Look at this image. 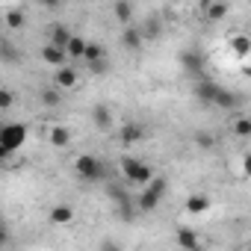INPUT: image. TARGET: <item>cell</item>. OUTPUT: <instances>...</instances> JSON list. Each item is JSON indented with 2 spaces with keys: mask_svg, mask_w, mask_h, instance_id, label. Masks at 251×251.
<instances>
[{
  "mask_svg": "<svg viewBox=\"0 0 251 251\" xmlns=\"http://www.w3.org/2000/svg\"><path fill=\"white\" fill-rule=\"evenodd\" d=\"M195 98H198L201 103L216 106V109H233V106L239 103L233 92H227L225 86L210 83V80H198V86H195Z\"/></svg>",
  "mask_w": 251,
  "mask_h": 251,
  "instance_id": "6da1fadb",
  "label": "cell"
},
{
  "mask_svg": "<svg viewBox=\"0 0 251 251\" xmlns=\"http://www.w3.org/2000/svg\"><path fill=\"white\" fill-rule=\"evenodd\" d=\"M27 142V124H3L0 130V157H12Z\"/></svg>",
  "mask_w": 251,
  "mask_h": 251,
  "instance_id": "7a4b0ae2",
  "label": "cell"
},
{
  "mask_svg": "<svg viewBox=\"0 0 251 251\" xmlns=\"http://www.w3.org/2000/svg\"><path fill=\"white\" fill-rule=\"evenodd\" d=\"M74 175L80 177V180H86V183H95V180H103V163L95 157V154H80L77 160H74Z\"/></svg>",
  "mask_w": 251,
  "mask_h": 251,
  "instance_id": "3957f363",
  "label": "cell"
},
{
  "mask_svg": "<svg viewBox=\"0 0 251 251\" xmlns=\"http://www.w3.org/2000/svg\"><path fill=\"white\" fill-rule=\"evenodd\" d=\"M121 172H124V180H130V183H139L145 186L148 180H154V169L136 157H121Z\"/></svg>",
  "mask_w": 251,
  "mask_h": 251,
  "instance_id": "277c9868",
  "label": "cell"
},
{
  "mask_svg": "<svg viewBox=\"0 0 251 251\" xmlns=\"http://www.w3.org/2000/svg\"><path fill=\"white\" fill-rule=\"evenodd\" d=\"M163 195H166V177H157V175H154V180H148V183L142 186V195H139V210H145V213L157 210V204L163 201Z\"/></svg>",
  "mask_w": 251,
  "mask_h": 251,
  "instance_id": "5b68a950",
  "label": "cell"
},
{
  "mask_svg": "<svg viewBox=\"0 0 251 251\" xmlns=\"http://www.w3.org/2000/svg\"><path fill=\"white\" fill-rule=\"evenodd\" d=\"M42 59L48 62V65H53V68H62V65H68V50L65 48H59V45H53V42H48L45 48H42Z\"/></svg>",
  "mask_w": 251,
  "mask_h": 251,
  "instance_id": "8992f818",
  "label": "cell"
},
{
  "mask_svg": "<svg viewBox=\"0 0 251 251\" xmlns=\"http://www.w3.org/2000/svg\"><path fill=\"white\" fill-rule=\"evenodd\" d=\"M142 136H145V127H142V124H136V121H127V124H124V127L118 130V139H121L124 145L142 142Z\"/></svg>",
  "mask_w": 251,
  "mask_h": 251,
  "instance_id": "52a82bcc",
  "label": "cell"
},
{
  "mask_svg": "<svg viewBox=\"0 0 251 251\" xmlns=\"http://www.w3.org/2000/svg\"><path fill=\"white\" fill-rule=\"evenodd\" d=\"M180 62H183V71L186 74H192V77H204V59H201V53H195V50H189V53H183L180 56Z\"/></svg>",
  "mask_w": 251,
  "mask_h": 251,
  "instance_id": "ba28073f",
  "label": "cell"
},
{
  "mask_svg": "<svg viewBox=\"0 0 251 251\" xmlns=\"http://www.w3.org/2000/svg\"><path fill=\"white\" fill-rule=\"evenodd\" d=\"M142 27H127V30H124L121 33V45L124 48H127V50H139L142 48Z\"/></svg>",
  "mask_w": 251,
  "mask_h": 251,
  "instance_id": "9c48e42d",
  "label": "cell"
},
{
  "mask_svg": "<svg viewBox=\"0 0 251 251\" xmlns=\"http://www.w3.org/2000/svg\"><path fill=\"white\" fill-rule=\"evenodd\" d=\"M71 219H74V210H71V204H56V207L50 210V225H56V227H62V225H71Z\"/></svg>",
  "mask_w": 251,
  "mask_h": 251,
  "instance_id": "30bf717a",
  "label": "cell"
},
{
  "mask_svg": "<svg viewBox=\"0 0 251 251\" xmlns=\"http://www.w3.org/2000/svg\"><path fill=\"white\" fill-rule=\"evenodd\" d=\"M71 30L68 27H62V24H53L50 30H48V42H53V45H59V48H68V42H71Z\"/></svg>",
  "mask_w": 251,
  "mask_h": 251,
  "instance_id": "8fae6325",
  "label": "cell"
},
{
  "mask_svg": "<svg viewBox=\"0 0 251 251\" xmlns=\"http://www.w3.org/2000/svg\"><path fill=\"white\" fill-rule=\"evenodd\" d=\"M86 39L83 36H71V42H68V56H71V62H83V56H86Z\"/></svg>",
  "mask_w": 251,
  "mask_h": 251,
  "instance_id": "7c38bea8",
  "label": "cell"
},
{
  "mask_svg": "<svg viewBox=\"0 0 251 251\" xmlns=\"http://www.w3.org/2000/svg\"><path fill=\"white\" fill-rule=\"evenodd\" d=\"M56 86H59V89H74V86H77V71H74L71 65L56 68Z\"/></svg>",
  "mask_w": 251,
  "mask_h": 251,
  "instance_id": "4fadbf2b",
  "label": "cell"
},
{
  "mask_svg": "<svg viewBox=\"0 0 251 251\" xmlns=\"http://www.w3.org/2000/svg\"><path fill=\"white\" fill-rule=\"evenodd\" d=\"M230 50L236 53V59L248 56V53H251V36H242V33L233 36V39H230Z\"/></svg>",
  "mask_w": 251,
  "mask_h": 251,
  "instance_id": "5bb4252c",
  "label": "cell"
},
{
  "mask_svg": "<svg viewBox=\"0 0 251 251\" xmlns=\"http://www.w3.org/2000/svg\"><path fill=\"white\" fill-rule=\"evenodd\" d=\"M186 210L189 213H207L210 210V198L207 195H189L186 198Z\"/></svg>",
  "mask_w": 251,
  "mask_h": 251,
  "instance_id": "9a60e30c",
  "label": "cell"
},
{
  "mask_svg": "<svg viewBox=\"0 0 251 251\" xmlns=\"http://www.w3.org/2000/svg\"><path fill=\"white\" fill-rule=\"evenodd\" d=\"M177 245H180V248H198V245H201V239L195 236V230L180 227V230H177Z\"/></svg>",
  "mask_w": 251,
  "mask_h": 251,
  "instance_id": "2e32d148",
  "label": "cell"
},
{
  "mask_svg": "<svg viewBox=\"0 0 251 251\" xmlns=\"http://www.w3.org/2000/svg\"><path fill=\"white\" fill-rule=\"evenodd\" d=\"M92 121H95V127L106 130L109 124H112V115H109V109H106V106H95V109H92Z\"/></svg>",
  "mask_w": 251,
  "mask_h": 251,
  "instance_id": "e0dca14e",
  "label": "cell"
},
{
  "mask_svg": "<svg viewBox=\"0 0 251 251\" xmlns=\"http://www.w3.org/2000/svg\"><path fill=\"white\" fill-rule=\"evenodd\" d=\"M115 18L121 21V24H130V18H133V6L127 3V0H115Z\"/></svg>",
  "mask_w": 251,
  "mask_h": 251,
  "instance_id": "ac0fdd59",
  "label": "cell"
},
{
  "mask_svg": "<svg viewBox=\"0 0 251 251\" xmlns=\"http://www.w3.org/2000/svg\"><path fill=\"white\" fill-rule=\"evenodd\" d=\"M227 9H230V6L225 3V0H213V3L207 6V18H210V21H222V18L227 15Z\"/></svg>",
  "mask_w": 251,
  "mask_h": 251,
  "instance_id": "d6986e66",
  "label": "cell"
},
{
  "mask_svg": "<svg viewBox=\"0 0 251 251\" xmlns=\"http://www.w3.org/2000/svg\"><path fill=\"white\" fill-rule=\"evenodd\" d=\"M50 142H53L56 148L71 145V130H65V127H53V130H50Z\"/></svg>",
  "mask_w": 251,
  "mask_h": 251,
  "instance_id": "ffe728a7",
  "label": "cell"
},
{
  "mask_svg": "<svg viewBox=\"0 0 251 251\" xmlns=\"http://www.w3.org/2000/svg\"><path fill=\"white\" fill-rule=\"evenodd\" d=\"M233 133L242 139H251V118H236L233 121Z\"/></svg>",
  "mask_w": 251,
  "mask_h": 251,
  "instance_id": "44dd1931",
  "label": "cell"
},
{
  "mask_svg": "<svg viewBox=\"0 0 251 251\" xmlns=\"http://www.w3.org/2000/svg\"><path fill=\"white\" fill-rule=\"evenodd\" d=\"M157 33H160V21L157 18H148V24L142 27V36L145 39H157Z\"/></svg>",
  "mask_w": 251,
  "mask_h": 251,
  "instance_id": "7402d4cb",
  "label": "cell"
},
{
  "mask_svg": "<svg viewBox=\"0 0 251 251\" xmlns=\"http://www.w3.org/2000/svg\"><path fill=\"white\" fill-rule=\"evenodd\" d=\"M42 100H45L48 106H56V103H59V92H56V89H45V92H42Z\"/></svg>",
  "mask_w": 251,
  "mask_h": 251,
  "instance_id": "603a6c76",
  "label": "cell"
},
{
  "mask_svg": "<svg viewBox=\"0 0 251 251\" xmlns=\"http://www.w3.org/2000/svg\"><path fill=\"white\" fill-rule=\"evenodd\" d=\"M6 24H9L12 30H18V27H24V15H21V12H9V15H6Z\"/></svg>",
  "mask_w": 251,
  "mask_h": 251,
  "instance_id": "cb8c5ba5",
  "label": "cell"
},
{
  "mask_svg": "<svg viewBox=\"0 0 251 251\" xmlns=\"http://www.w3.org/2000/svg\"><path fill=\"white\" fill-rule=\"evenodd\" d=\"M195 142H198L201 148H213V145H216V139H213V136H207L204 130H198V133H195Z\"/></svg>",
  "mask_w": 251,
  "mask_h": 251,
  "instance_id": "d4e9b609",
  "label": "cell"
},
{
  "mask_svg": "<svg viewBox=\"0 0 251 251\" xmlns=\"http://www.w3.org/2000/svg\"><path fill=\"white\" fill-rule=\"evenodd\" d=\"M9 106H12V92L3 89V92H0V109H9Z\"/></svg>",
  "mask_w": 251,
  "mask_h": 251,
  "instance_id": "484cf974",
  "label": "cell"
},
{
  "mask_svg": "<svg viewBox=\"0 0 251 251\" xmlns=\"http://www.w3.org/2000/svg\"><path fill=\"white\" fill-rule=\"evenodd\" d=\"M242 172H245V177H251V154L242 157Z\"/></svg>",
  "mask_w": 251,
  "mask_h": 251,
  "instance_id": "4316f807",
  "label": "cell"
},
{
  "mask_svg": "<svg viewBox=\"0 0 251 251\" xmlns=\"http://www.w3.org/2000/svg\"><path fill=\"white\" fill-rule=\"evenodd\" d=\"M48 3H62V0H48Z\"/></svg>",
  "mask_w": 251,
  "mask_h": 251,
  "instance_id": "83f0119b",
  "label": "cell"
}]
</instances>
